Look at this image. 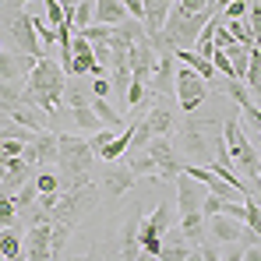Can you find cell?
<instances>
[{"instance_id":"1","label":"cell","mask_w":261,"mask_h":261,"mask_svg":"<svg viewBox=\"0 0 261 261\" xmlns=\"http://www.w3.org/2000/svg\"><path fill=\"white\" fill-rule=\"evenodd\" d=\"M67 71L60 67V60L43 57L29 74H25V92H21V106H32L39 113L60 117L64 113V95H67Z\"/></svg>"},{"instance_id":"2","label":"cell","mask_w":261,"mask_h":261,"mask_svg":"<svg viewBox=\"0 0 261 261\" xmlns=\"http://www.w3.org/2000/svg\"><path fill=\"white\" fill-rule=\"evenodd\" d=\"M92 159H99L92 152L85 138L78 134H60V152H57V166H60V184L64 191L71 187H82L92 180Z\"/></svg>"},{"instance_id":"3","label":"cell","mask_w":261,"mask_h":261,"mask_svg":"<svg viewBox=\"0 0 261 261\" xmlns=\"http://www.w3.org/2000/svg\"><path fill=\"white\" fill-rule=\"evenodd\" d=\"M212 127H222L219 120H201V117H191L187 113V120H184V127H180V148H184V155L191 159V163H198V166H212L216 163V145H212V138H216L219 130Z\"/></svg>"},{"instance_id":"4","label":"cell","mask_w":261,"mask_h":261,"mask_svg":"<svg viewBox=\"0 0 261 261\" xmlns=\"http://www.w3.org/2000/svg\"><path fill=\"white\" fill-rule=\"evenodd\" d=\"M222 141H226V148H229V159H233V166L240 170L244 176H254L258 173V148H254V141L247 138V130H244V120H240V110L233 106V113L222 120Z\"/></svg>"},{"instance_id":"5","label":"cell","mask_w":261,"mask_h":261,"mask_svg":"<svg viewBox=\"0 0 261 261\" xmlns=\"http://www.w3.org/2000/svg\"><path fill=\"white\" fill-rule=\"evenodd\" d=\"M95 205H99V187H95V180H88V184H82V187H71V191L60 194L57 208H49V222L78 226L82 216H88Z\"/></svg>"},{"instance_id":"6","label":"cell","mask_w":261,"mask_h":261,"mask_svg":"<svg viewBox=\"0 0 261 261\" xmlns=\"http://www.w3.org/2000/svg\"><path fill=\"white\" fill-rule=\"evenodd\" d=\"M205 99H208V82L201 74H194L187 64H180L176 67V102H180V110L194 113Z\"/></svg>"},{"instance_id":"7","label":"cell","mask_w":261,"mask_h":261,"mask_svg":"<svg viewBox=\"0 0 261 261\" xmlns=\"http://www.w3.org/2000/svg\"><path fill=\"white\" fill-rule=\"evenodd\" d=\"M11 39H14V46H18V53H25V57H36V60L49 57V53H46V46H43V39L36 36L32 14H25V11H18V14H14V21H11Z\"/></svg>"},{"instance_id":"8","label":"cell","mask_w":261,"mask_h":261,"mask_svg":"<svg viewBox=\"0 0 261 261\" xmlns=\"http://www.w3.org/2000/svg\"><path fill=\"white\" fill-rule=\"evenodd\" d=\"M155 67H159V49L152 46V39H148V36H141L138 43L130 46V78H134V82L152 85Z\"/></svg>"},{"instance_id":"9","label":"cell","mask_w":261,"mask_h":261,"mask_svg":"<svg viewBox=\"0 0 261 261\" xmlns=\"http://www.w3.org/2000/svg\"><path fill=\"white\" fill-rule=\"evenodd\" d=\"M205 194H208V187H201L194 176H187V173L176 176V208H180V216H187V212H201Z\"/></svg>"},{"instance_id":"10","label":"cell","mask_w":261,"mask_h":261,"mask_svg":"<svg viewBox=\"0 0 261 261\" xmlns=\"http://www.w3.org/2000/svg\"><path fill=\"white\" fill-rule=\"evenodd\" d=\"M57 152H60V134L43 130V134H36V138L25 145L21 159L32 163V166H39V163H57Z\"/></svg>"},{"instance_id":"11","label":"cell","mask_w":261,"mask_h":261,"mask_svg":"<svg viewBox=\"0 0 261 261\" xmlns=\"http://www.w3.org/2000/svg\"><path fill=\"white\" fill-rule=\"evenodd\" d=\"M141 254V208H130L120 226V261H138Z\"/></svg>"},{"instance_id":"12","label":"cell","mask_w":261,"mask_h":261,"mask_svg":"<svg viewBox=\"0 0 261 261\" xmlns=\"http://www.w3.org/2000/svg\"><path fill=\"white\" fill-rule=\"evenodd\" d=\"M134 180H138V176L130 173L127 163H120V166H117V163H106V176H102L106 198H110V201H120V198L127 194L130 187H134Z\"/></svg>"},{"instance_id":"13","label":"cell","mask_w":261,"mask_h":261,"mask_svg":"<svg viewBox=\"0 0 261 261\" xmlns=\"http://www.w3.org/2000/svg\"><path fill=\"white\" fill-rule=\"evenodd\" d=\"M148 88H152V95H159V99H166V95L176 92V57L173 53H159V67H155Z\"/></svg>"},{"instance_id":"14","label":"cell","mask_w":261,"mask_h":261,"mask_svg":"<svg viewBox=\"0 0 261 261\" xmlns=\"http://www.w3.org/2000/svg\"><path fill=\"white\" fill-rule=\"evenodd\" d=\"M141 4H145V32L152 39V36L163 32V25H166V18H170L176 0H141Z\"/></svg>"},{"instance_id":"15","label":"cell","mask_w":261,"mask_h":261,"mask_svg":"<svg viewBox=\"0 0 261 261\" xmlns=\"http://www.w3.org/2000/svg\"><path fill=\"white\" fill-rule=\"evenodd\" d=\"M244 222H237V219L229 216H212V237H216L219 244H240L244 240Z\"/></svg>"},{"instance_id":"16","label":"cell","mask_w":261,"mask_h":261,"mask_svg":"<svg viewBox=\"0 0 261 261\" xmlns=\"http://www.w3.org/2000/svg\"><path fill=\"white\" fill-rule=\"evenodd\" d=\"M29 176H32V163H25L21 155H14V159H11V170H7V176H4L0 184H4L7 194H18V191L29 184Z\"/></svg>"},{"instance_id":"17","label":"cell","mask_w":261,"mask_h":261,"mask_svg":"<svg viewBox=\"0 0 261 261\" xmlns=\"http://www.w3.org/2000/svg\"><path fill=\"white\" fill-rule=\"evenodd\" d=\"M187 254H191V244H187V237H184L180 226H176V229H170V233L163 237V254H159V258L163 261H187Z\"/></svg>"},{"instance_id":"18","label":"cell","mask_w":261,"mask_h":261,"mask_svg":"<svg viewBox=\"0 0 261 261\" xmlns=\"http://www.w3.org/2000/svg\"><path fill=\"white\" fill-rule=\"evenodd\" d=\"M145 120H148V127H152L155 138H170V134H173V110H170L166 102L152 106V110L145 113Z\"/></svg>"},{"instance_id":"19","label":"cell","mask_w":261,"mask_h":261,"mask_svg":"<svg viewBox=\"0 0 261 261\" xmlns=\"http://www.w3.org/2000/svg\"><path fill=\"white\" fill-rule=\"evenodd\" d=\"M141 229H148V233H159V237H166V233L173 229V208H170L166 201H159V205L152 208V216L141 222Z\"/></svg>"},{"instance_id":"20","label":"cell","mask_w":261,"mask_h":261,"mask_svg":"<svg viewBox=\"0 0 261 261\" xmlns=\"http://www.w3.org/2000/svg\"><path fill=\"white\" fill-rule=\"evenodd\" d=\"M180 233L187 237L191 247H201V244H205V212H187V216H180Z\"/></svg>"},{"instance_id":"21","label":"cell","mask_w":261,"mask_h":261,"mask_svg":"<svg viewBox=\"0 0 261 261\" xmlns=\"http://www.w3.org/2000/svg\"><path fill=\"white\" fill-rule=\"evenodd\" d=\"M127 7L120 4V0H95V21L99 25H120V21H127Z\"/></svg>"},{"instance_id":"22","label":"cell","mask_w":261,"mask_h":261,"mask_svg":"<svg viewBox=\"0 0 261 261\" xmlns=\"http://www.w3.org/2000/svg\"><path fill=\"white\" fill-rule=\"evenodd\" d=\"M124 163L130 166V173H134V176H155V180H159V159H152L148 148H141V152H127Z\"/></svg>"},{"instance_id":"23","label":"cell","mask_w":261,"mask_h":261,"mask_svg":"<svg viewBox=\"0 0 261 261\" xmlns=\"http://www.w3.org/2000/svg\"><path fill=\"white\" fill-rule=\"evenodd\" d=\"M7 120H14V124H21V127H29V130H49V124L43 120V113L32 110V106H14V110L7 113Z\"/></svg>"},{"instance_id":"24","label":"cell","mask_w":261,"mask_h":261,"mask_svg":"<svg viewBox=\"0 0 261 261\" xmlns=\"http://www.w3.org/2000/svg\"><path fill=\"white\" fill-rule=\"evenodd\" d=\"M130 134H134L130 124H127V127H120V134H117L102 152H99V159H102V163H117V159H124V155H127V148H130Z\"/></svg>"},{"instance_id":"25","label":"cell","mask_w":261,"mask_h":261,"mask_svg":"<svg viewBox=\"0 0 261 261\" xmlns=\"http://www.w3.org/2000/svg\"><path fill=\"white\" fill-rule=\"evenodd\" d=\"M0 254L11 261L18 258V254H25V237L18 233V226H7V229H0Z\"/></svg>"},{"instance_id":"26","label":"cell","mask_w":261,"mask_h":261,"mask_svg":"<svg viewBox=\"0 0 261 261\" xmlns=\"http://www.w3.org/2000/svg\"><path fill=\"white\" fill-rule=\"evenodd\" d=\"M21 92H25V82L21 78L0 82V113H11L14 106H21Z\"/></svg>"},{"instance_id":"27","label":"cell","mask_w":261,"mask_h":261,"mask_svg":"<svg viewBox=\"0 0 261 261\" xmlns=\"http://www.w3.org/2000/svg\"><path fill=\"white\" fill-rule=\"evenodd\" d=\"M92 113L102 120V127H124L120 110H113V106H110V99H95V95H92Z\"/></svg>"},{"instance_id":"28","label":"cell","mask_w":261,"mask_h":261,"mask_svg":"<svg viewBox=\"0 0 261 261\" xmlns=\"http://www.w3.org/2000/svg\"><path fill=\"white\" fill-rule=\"evenodd\" d=\"M244 85H247V92H251V95H261V49H258V46L251 49V67H247Z\"/></svg>"},{"instance_id":"29","label":"cell","mask_w":261,"mask_h":261,"mask_svg":"<svg viewBox=\"0 0 261 261\" xmlns=\"http://www.w3.org/2000/svg\"><path fill=\"white\" fill-rule=\"evenodd\" d=\"M71 120H74V127H78V130H102V120L92 113V106H78V110H71Z\"/></svg>"},{"instance_id":"30","label":"cell","mask_w":261,"mask_h":261,"mask_svg":"<svg viewBox=\"0 0 261 261\" xmlns=\"http://www.w3.org/2000/svg\"><path fill=\"white\" fill-rule=\"evenodd\" d=\"M92 21H95V0H82V4H78V11L71 14V29H74V32H82V29L92 25Z\"/></svg>"},{"instance_id":"31","label":"cell","mask_w":261,"mask_h":261,"mask_svg":"<svg viewBox=\"0 0 261 261\" xmlns=\"http://www.w3.org/2000/svg\"><path fill=\"white\" fill-rule=\"evenodd\" d=\"M145 148H148V155H152V159H159V166H163V163H173V159H176V152H173V145H170V138H152Z\"/></svg>"},{"instance_id":"32","label":"cell","mask_w":261,"mask_h":261,"mask_svg":"<svg viewBox=\"0 0 261 261\" xmlns=\"http://www.w3.org/2000/svg\"><path fill=\"white\" fill-rule=\"evenodd\" d=\"M82 36H85L92 46H95V43H110V39H113V25H99V21H92L88 29H82Z\"/></svg>"},{"instance_id":"33","label":"cell","mask_w":261,"mask_h":261,"mask_svg":"<svg viewBox=\"0 0 261 261\" xmlns=\"http://www.w3.org/2000/svg\"><path fill=\"white\" fill-rule=\"evenodd\" d=\"M145 95H148V85L130 78V88H127V106H130V110H138V113H141V110H145Z\"/></svg>"},{"instance_id":"34","label":"cell","mask_w":261,"mask_h":261,"mask_svg":"<svg viewBox=\"0 0 261 261\" xmlns=\"http://www.w3.org/2000/svg\"><path fill=\"white\" fill-rule=\"evenodd\" d=\"M32 25H36V36L43 39L46 49H49V46H57V29H53L46 18H36V14H32Z\"/></svg>"},{"instance_id":"35","label":"cell","mask_w":261,"mask_h":261,"mask_svg":"<svg viewBox=\"0 0 261 261\" xmlns=\"http://www.w3.org/2000/svg\"><path fill=\"white\" fill-rule=\"evenodd\" d=\"M226 29H229V36H233L237 43H244V46H254V36H251V29H247V21H244V18L229 21Z\"/></svg>"},{"instance_id":"36","label":"cell","mask_w":261,"mask_h":261,"mask_svg":"<svg viewBox=\"0 0 261 261\" xmlns=\"http://www.w3.org/2000/svg\"><path fill=\"white\" fill-rule=\"evenodd\" d=\"M36 187H39V194H60L64 191V184H60L57 173H39L36 176Z\"/></svg>"},{"instance_id":"37","label":"cell","mask_w":261,"mask_h":261,"mask_svg":"<svg viewBox=\"0 0 261 261\" xmlns=\"http://www.w3.org/2000/svg\"><path fill=\"white\" fill-rule=\"evenodd\" d=\"M117 134H120L117 127H102V130H95V134L88 138V145H92V152L99 155V152H102V148H106V145H110V141H113Z\"/></svg>"},{"instance_id":"38","label":"cell","mask_w":261,"mask_h":261,"mask_svg":"<svg viewBox=\"0 0 261 261\" xmlns=\"http://www.w3.org/2000/svg\"><path fill=\"white\" fill-rule=\"evenodd\" d=\"M18 222V205H14V198H0V229H7V226H14Z\"/></svg>"},{"instance_id":"39","label":"cell","mask_w":261,"mask_h":261,"mask_svg":"<svg viewBox=\"0 0 261 261\" xmlns=\"http://www.w3.org/2000/svg\"><path fill=\"white\" fill-rule=\"evenodd\" d=\"M67 110H78V106H92V99H88V92L85 88H78V85H67Z\"/></svg>"},{"instance_id":"40","label":"cell","mask_w":261,"mask_h":261,"mask_svg":"<svg viewBox=\"0 0 261 261\" xmlns=\"http://www.w3.org/2000/svg\"><path fill=\"white\" fill-rule=\"evenodd\" d=\"M247 11H251V4H247V0H233L219 18H222V21H237V18H247Z\"/></svg>"},{"instance_id":"41","label":"cell","mask_w":261,"mask_h":261,"mask_svg":"<svg viewBox=\"0 0 261 261\" xmlns=\"http://www.w3.org/2000/svg\"><path fill=\"white\" fill-rule=\"evenodd\" d=\"M212 64H216V71L222 74V78H233V64H229L226 49H216V53H212Z\"/></svg>"},{"instance_id":"42","label":"cell","mask_w":261,"mask_h":261,"mask_svg":"<svg viewBox=\"0 0 261 261\" xmlns=\"http://www.w3.org/2000/svg\"><path fill=\"white\" fill-rule=\"evenodd\" d=\"M222 205H226V198H219V194H205V205H201V212L205 216H222Z\"/></svg>"},{"instance_id":"43","label":"cell","mask_w":261,"mask_h":261,"mask_svg":"<svg viewBox=\"0 0 261 261\" xmlns=\"http://www.w3.org/2000/svg\"><path fill=\"white\" fill-rule=\"evenodd\" d=\"M176 7H184L187 14H201V11H212V0H176Z\"/></svg>"},{"instance_id":"44","label":"cell","mask_w":261,"mask_h":261,"mask_svg":"<svg viewBox=\"0 0 261 261\" xmlns=\"http://www.w3.org/2000/svg\"><path fill=\"white\" fill-rule=\"evenodd\" d=\"M222 216L244 222V219H247V208H244V201H226V205H222Z\"/></svg>"},{"instance_id":"45","label":"cell","mask_w":261,"mask_h":261,"mask_svg":"<svg viewBox=\"0 0 261 261\" xmlns=\"http://www.w3.org/2000/svg\"><path fill=\"white\" fill-rule=\"evenodd\" d=\"M110 92H113V82H110L106 74H102V78H92V95H95V99H106Z\"/></svg>"},{"instance_id":"46","label":"cell","mask_w":261,"mask_h":261,"mask_svg":"<svg viewBox=\"0 0 261 261\" xmlns=\"http://www.w3.org/2000/svg\"><path fill=\"white\" fill-rule=\"evenodd\" d=\"M92 53H95V60H99V64H113V53H110V43H95V46H92Z\"/></svg>"},{"instance_id":"47","label":"cell","mask_w":261,"mask_h":261,"mask_svg":"<svg viewBox=\"0 0 261 261\" xmlns=\"http://www.w3.org/2000/svg\"><path fill=\"white\" fill-rule=\"evenodd\" d=\"M120 4L127 7L130 18H141V21H145V4H141V0H120Z\"/></svg>"},{"instance_id":"48","label":"cell","mask_w":261,"mask_h":261,"mask_svg":"<svg viewBox=\"0 0 261 261\" xmlns=\"http://www.w3.org/2000/svg\"><path fill=\"white\" fill-rule=\"evenodd\" d=\"M244 251H247V244H229V251L222 254V261H244Z\"/></svg>"},{"instance_id":"49","label":"cell","mask_w":261,"mask_h":261,"mask_svg":"<svg viewBox=\"0 0 261 261\" xmlns=\"http://www.w3.org/2000/svg\"><path fill=\"white\" fill-rule=\"evenodd\" d=\"M201 258L205 261H222V251H219L216 244H201Z\"/></svg>"},{"instance_id":"50","label":"cell","mask_w":261,"mask_h":261,"mask_svg":"<svg viewBox=\"0 0 261 261\" xmlns=\"http://www.w3.org/2000/svg\"><path fill=\"white\" fill-rule=\"evenodd\" d=\"M11 159H14V155H7V152L0 148V180H4V176H7V170H11Z\"/></svg>"},{"instance_id":"51","label":"cell","mask_w":261,"mask_h":261,"mask_svg":"<svg viewBox=\"0 0 261 261\" xmlns=\"http://www.w3.org/2000/svg\"><path fill=\"white\" fill-rule=\"evenodd\" d=\"M244 261H261V244L247 247V251H244Z\"/></svg>"},{"instance_id":"52","label":"cell","mask_w":261,"mask_h":261,"mask_svg":"<svg viewBox=\"0 0 261 261\" xmlns=\"http://www.w3.org/2000/svg\"><path fill=\"white\" fill-rule=\"evenodd\" d=\"M78 4H82V0H60V7H64V11H67V18H71V14H74V11H78Z\"/></svg>"},{"instance_id":"53","label":"cell","mask_w":261,"mask_h":261,"mask_svg":"<svg viewBox=\"0 0 261 261\" xmlns=\"http://www.w3.org/2000/svg\"><path fill=\"white\" fill-rule=\"evenodd\" d=\"M187 261H205V258H201V247H191V254H187Z\"/></svg>"},{"instance_id":"54","label":"cell","mask_w":261,"mask_h":261,"mask_svg":"<svg viewBox=\"0 0 261 261\" xmlns=\"http://www.w3.org/2000/svg\"><path fill=\"white\" fill-rule=\"evenodd\" d=\"M138 261H163V258H155V254H148V251H141V254H138Z\"/></svg>"},{"instance_id":"55","label":"cell","mask_w":261,"mask_h":261,"mask_svg":"<svg viewBox=\"0 0 261 261\" xmlns=\"http://www.w3.org/2000/svg\"><path fill=\"white\" fill-rule=\"evenodd\" d=\"M71 261H92V254H82V258H71Z\"/></svg>"},{"instance_id":"56","label":"cell","mask_w":261,"mask_h":261,"mask_svg":"<svg viewBox=\"0 0 261 261\" xmlns=\"http://www.w3.org/2000/svg\"><path fill=\"white\" fill-rule=\"evenodd\" d=\"M0 198H11V194H7V191H4V184H0Z\"/></svg>"},{"instance_id":"57","label":"cell","mask_w":261,"mask_h":261,"mask_svg":"<svg viewBox=\"0 0 261 261\" xmlns=\"http://www.w3.org/2000/svg\"><path fill=\"white\" fill-rule=\"evenodd\" d=\"M14 4H18V7H25V4H32V0H14Z\"/></svg>"},{"instance_id":"58","label":"cell","mask_w":261,"mask_h":261,"mask_svg":"<svg viewBox=\"0 0 261 261\" xmlns=\"http://www.w3.org/2000/svg\"><path fill=\"white\" fill-rule=\"evenodd\" d=\"M0 53H4V49H0Z\"/></svg>"}]
</instances>
